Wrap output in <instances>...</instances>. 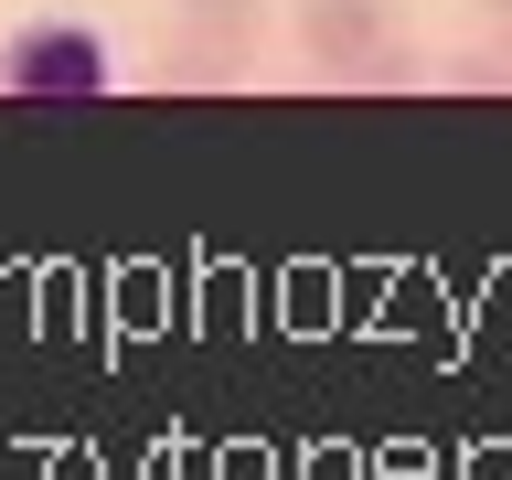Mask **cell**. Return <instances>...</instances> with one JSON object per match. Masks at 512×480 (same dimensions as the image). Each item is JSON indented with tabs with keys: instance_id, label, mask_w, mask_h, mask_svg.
Returning a JSON list of instances; mask_svg holds the SVG:
<instances>
[{
	"instance_id": "cell-1",
	"label": "cell",
	"mask_w": 512,
	"mask_h": 480,
	"mask_svg": "<svg viewBox=\"0 0 512 480\" xmlns=\"http://www.w3.org/2000/svg\"><path fill=\"white\" fill-rule=\"evenodd\" d=\"M0 86L11 96H107L118 86V54L96 22H22L0 43Z\"/></svg>"
},
{
	"instance_id": "cell-2",
	"label": "cell",
	"mask_w": 512,
	"mask_h": 480,
	"mask_svg": "<svg viewBox=\"0 0 512 480\" xmlns=\"http://www.w3.org/2000/svg\"><path fill=\"white\" fill-rule=\"evenodd\" d=\"M406 11L395 0H299V54L320 75H395Z\"/></svg>"
},
{
	"instance_id": "cell-3",
	"label": "cell",
	"mask_w": 512,
	"mask_h": 480,
	"mask_svg": "<svg viewBox=\"0 0 512 480\" xmlns=\"http://www.w3.org/2000/svg\"><path fill=\"white\" fill-rule=\"evenodd\" d=\"M182 22H256V0H182Z\"/></svg>"
},
{
	"instance_id": "cell-4",
	"label": "cell",
	"mask_w": 512,
	"mask_h": 480,
	"mask_svg": "<svg viewBox=\"0 0 512 480\" xmlns=\"http://www.w3.org/2000/svg\"><path fill=\"white\" fill-rule=\"evenodd\" d=\"M480 11H491V22H512V0H480Z\"/></svg>"
}]
</instances>
